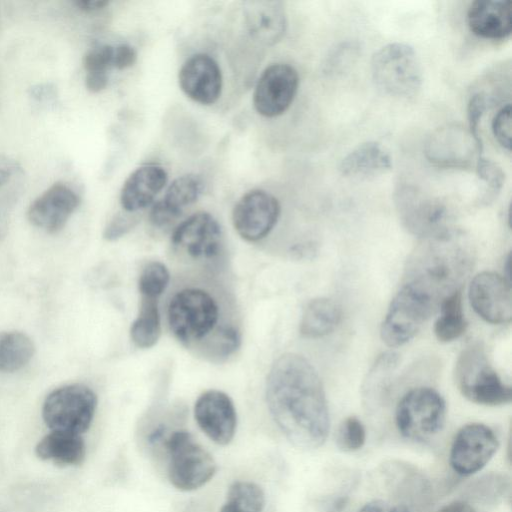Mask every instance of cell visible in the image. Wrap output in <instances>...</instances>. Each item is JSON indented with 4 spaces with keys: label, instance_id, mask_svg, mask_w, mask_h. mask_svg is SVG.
Segmentation results:
<instances>
[{
    "label": "cell",
    "instance_id": "41",
    "mask_svg": "<svg viewBox=\"0 0 512 512\" xmlns=\"http://www.w3.org/2000/svg\"><path fill=\"white\" fill-rule=\"evenodd\" d=\"M30 98L41 105H54L57 102V89L51 83L34 85L29 89Z\"/></svg>",
    "mask_w": 512,
    "mask_h": 512
},
{
    "label": "cell",
    "instance_id": "35",
    "mask_svg": "<svg viewBox=\"0 0 512 512\" xmlns=\"http://www.w3.org/2000/svg\"><path fill=\"white\" fill-rule=\"evenodd\" d=\"M114 47L100 45L90 49L84 56L83 65L87 74H106L113 67Z\"/></svg>",
    "mask_w": 512,
    "mask_h": 512
},
{
    "label": "cell",
    "instance_id": "24",
    "mask_svg": "<svg viewBox=\"0 0 512 512\" xmlns=\"http://www.w3.org/2000/svg\"><path fill=\"white\" fill-rule=\"evenodd\" d=\"M392 168L389 152L376 141H367L351 150L340 163L341 174L353 180H369Z\"/></svg>",
    "mask_w": 512,
    "mask_h": 512
},
{
    "label": "cell",
    "instance_id": "26",
    "mask_svg": "<svg viewBox=\"0 0 512 512\" xmlns=\"http://www.w3.org/2000/svg\"><path fill=\"white\" fill-rule=\"evenodd\" d=\"M341 309L331 299L316 298L305 307L299 330L306 338H320L332 333L341 321Z\"/></svg>",
    "mask_w": 512,
    "mask_h": 512
},
{
    "label": "cell",
    "instance_id": "28",
    "mask_svg": "<svg viewBox=\"0 0 512 512\" xmlns=\"http://www.w3.org/2000/svg\"><path fill=\"white\" fill-rule=\"evenodd\" d=\"M35 346L31 338L20 331L0 332V372H14L32 359Z\"/></svg>",
    "mask_w": 512,
    "mask_h": 512
},
{
    "label": "cell",
    "instance_id": "40",
    "mask_svg": "<svg viewBox=\"0 0 512 512\" xmlns=\"http://www.w3.org/2000/svg\"><path fill=\"white\" fill-rule=\"evenodd\" d=\"M137 223V218L128 214H117L106 225L103 237L107 241H114L125 235Z\"/></svg>",
    "mask_w": 512,
    "mask_h": 512
},
{
    "label": "cell",
    "instance_id": "20",
    "mask_svg": "<svg viewBox=\"0 0 512 512\" xmlns=\"http://www.w3.org/2000/svg\"><path fill=\"white\" fill-rule=\"evenodd\" d=\"M470 31L483 39L501 40L512 31V2L506 0H476L467 11Z\"/></svg>",
    "mask_w": 512,
    "mask_h": 512
},
{
    "label": "cell",
    "instance_id": "19",
    "mask_svg": "<svg viewBox=\"0 0 512 512\" xmlns=\"http://www.w3.org/2000/svg\"><path fill=\"white\" fill-rule=\"evenodd\" d=\"M179 86L193 101L211 105L222 90V74L218 63L207 54H195L179 70Z\"/></svg>",
    "mask_w": 512,
    "mask_h": 512
},
{
    "label": "cell",
    "instance_id": "38",
    "mask_svg": "<svg viewBox=\"0 0 512 512\" xmlns=\"http://www.w3.org/2000/svg\"><path fill=\"white\" fill-rule=\"evenodd\" d=\"M241 342L238 330L233 326H223L212 338V354L215 357H227L235 352Z\"/></svg>",
    "mask_w": 512,
    "mask_h": 512
},
{
    "label": "cell",
    "instance_id": "1",
    "mask_svg": "<svg viewBox=\"0 0 512 512\" xmlns=\"http://www.w3.org/2000/svg\"><path fill=\"white\" fill-rule=\"evenodd\" d=\"M266 402L275 424L295 447H321L330 418L324 387L311 363L285 353L272 364L266 380Z\"/></svg>",
    "mask_w": 512,
    "mask_h": 512
},
{
    "label": "cell",
    "instance_id": "14",
    "mask_svg": "<svg viewBox=\"0 0 512 512\" xmlns=\"http://www.w3.org/2000/svg\"><path fill=\"white\" fill-rule=\"evenodd\" d=\"M299 86L297 70L286 63L268 66L258 79L253 104L256 111L268 118L283 114L292 104Z\"/></svg>",
    "mask_w": 512,
    "mask_h": 512
},
{
    "label": "cell",
    "instance_id": "42",
    "mask_svg": "<svg viewBox=\"0 0 512 512\" xmlns=\"http://www.w3.org/2000/svg\"><path fill=\"white\" fill-rule=\"evenodd\" d=\"M137 59L136 51L133 47L121 44L114 47L113 68L123 70L134 65Z\"/></svg>",
    "mask_w": 512,
    "mask_h": 512
},
{
    "label": "cell",
    "instance_id": "47",
    "mask_svg": "<svg viewBox=\"0 0 512 512\" xmlns=\"http://www.w3.org/2000/svg\"><path fill=\"white\" fill-rule=\"evenodd\" d=\"M387 512H411L410 508L404 504H399Z\"/></svg>",
    "mask_w": 512,
    "mask_h": 512
},
{
    "label": "cell",
    "instance_id": "46",
    "mask_svg": "<svg viewBox=\"0 0 512 512\" xmlns=\"http://www.w3.org/2000/svg\"><path fill=\"white\" fill-rule=\"evenodd\" d=\"M358 512H387V505L384 501L375 499L365 503Z\"/></svg>",
    "mask_w": 512,
    "mask_h": 512
},
{
    "label": "cell",
    "instance_id": "21",
    "mask_svg": "<svg viewBox=\"0 0 512 512\" xmlns=\"http://www.w3.org/2000/svg\"><path fill=\"white\" fill-rule=\"evenodd\" d=\"M203 189L201 179L193 174L175 179L160 201L150 212V221L156 227H166L177 220L186 207L197 201Z\"/></svg>",
    "mask_w": 512,
    "mask_h": 512
},
{
    "label": "cell",
    "instance_id": "34",
    "mask_svg": "<svg viewBox=\"0 0 512 512\" xmlns=\"http://www.w3.org/2000/svg\"><path fill=\"white\" fill-rule=\"evenodd\" d=\"M366 441V430L363 423L355 416L345 418L336 433V445L343 452H354L361 449Z\"/></svg>",
    "mask_w": 512,
    "mask_h": 512
},
{
    "label": "cell",
    "instance_id": "15",
    "mask_svg": "<svg viewBox=\"0 0 512 512\" xmlns=\"http://www.w3.org/2000/svg\"><path fill=\"white\" fill-rule=\"evenodd\" d=\"M474 311L486 322L506 324L512 319L511 282L496 272L478 273L469 286Z\"/></svg>",
    "mask_w": 512,
    "mask_h": 512
},
{
    "label": "cell",
    "instance_id": "17",
    "mask_svg": "<svg viewBox=\"0 0 512 512\" xmlns=\"http://www.w3.org/2000/svg\"><path fill=\"white\" fill-rule=\"evenodd\" d=\"M194 418L202 432L220 446L234 438L237 413L232 399L223 391L207 390L196 400Z\"/></svg>",
    "mask_w": 512,
    "mask_h": 512
},
{
    "label": "cell",
    "instance_id": "23",
    "mask_svg": "<svg viewBox=\"0 0 512 512\" xmlns=\"http://www.w3.org/2000/svg\"><path fill=\"white\" fill-rule=\"evenodd\" d=\"M167 172L156 164L134 170L124 182L120 203L126 212H136L150 205L167 183Z\"/></svg>",
    "mask_w": 512,
    "mask_h": 512
},
{
    "label": "cell",
    "instance_id": "10",
    "mask_svg": "<svg viewBox=\"0 0 512 512\" xmlns=\"http://www.w3.org/2000/svg\"><path fill=\"white\" fill-rule=\"evenodd\" d=\"M394 203L402 225L421 239L452 229L448 224L447 206L417 186L399 184L394 192Z\"/></svg>",
    "mask_w": 512,
    "mask_h": 512
},
{
    "label": "cell",
    "instance_id": "27",
    "mask_svg": "<svg viewBox=\"0 0 512 512\" xmlns=\"http://www.w3.org/2000/svg\"><path fill=\"white\" fill-rule=\"evenodd\" d=\"M25 174L14 159L0 154V236L5 232L9 213L23 192Z\"/></svg>",
    "mask_w": 512,
    "mask_h": 512
},
{
    "label": "cell",
    "instance_id": "29",
    "mask_svg": "<svg viewBox=\"0 0 512 512\" xmlns=\"http://www.w3.org/2000/svg\"><path fill=\"white\" fill-rule=\"evenodd\" d=\"M161 335V320L156 299L141 298L137 317L132 322L130 337L141 349L153 347Z\"/></svg>",
    "mask_w": 512,
    "mask_h": 512
},
{
    "label": "cell",
    "instance_id": "44",
    "mask_svg": "<svg viewBox=\"0 0 512 512\" xmlns=\"http://www.w3.org/2000/svg\"><path fill=\"white\" fill-rule=\"evenodd\" d=\"M73 3L84 12L98 11L109 4L106 0H76Z\"/></svg>",
    "mask_w": 512,
    "mask_h": 512
},
{
    "label": "cell",
    "instance_id": "16",
    "mask_svg": "<svg viewBox=\"0 0 512 512\" xmlns=\"http://www.w3.org/2000/svg\"><path fill=\"white\" fill-rule=\"evenodd\" d=\"M171 245L193 259L215 257L222 245V229L207 212H198L182 221L173 231Z\"/></svg>",
    "mask_w": 512,
    "mask_h": 512
},
{
    "label": "cell",
    "instance_id": "43",
    "mask_svg": "<svg viewBox=\"0 0 512 512\" xmlns=\"http://www.w3.org/2000/svg\"><path fill=\"white\" fill-rule=\"evenodd\" d=\"M85 85L86 88L92 93L100 92L108 85V75L86 74Z\"/></svg>",
    "mask_w": 512,
    "mask_h": 512
},
{
    "label": "cell",
    "instance_id": "25",
    "mask_svg": "<svg viewBox=\"0 0 512 512\" xmlns=\"http://www.w3.org/2000/svg\"><path fill=\"white\" fill-rule=\"evenodd\" d=\"M35 453L41 460L58 466H76L85 459L86 445L82 435L51 430L39 440Z\"/></svg>",
    "mask_w": 512,
    "mask_h": 512
},
{
    "label": "cell",
    "instance_id": "45",
    "mask_svg": "<svg viewBox=\"0 0 512 512\" xmlns=\"http://www.w3.org/2000/svg\"><path fill=\"white\" fill-rule=\"evenodd\" d=\"M436 512H475L472 506L466 501H454L444 505Z\"/></svg>",
    "mask_w": 512,
    "mask_h": 512
},
{
    "label": "cell",
    "instance_id": "4",
    "mask_svg": "<svg viewBox=\"0 0 512 512\" xmlns=\"http://www.w3.org/2000/svg\"><path fill=\"white\" fill-rule=\"evenodd\" d=\"M454 380L460 393L473 403L501 406L511 402V387L502 382L479 345L467 347L458 356Z\"/></svg>",
    "mask_w": 512,
    "mask_h": 512
},
{
    "label": "cell",
    "instance_id": "6",
    "mask_svg": "<svg viewBox=\"0 0 512 512\" xmlns=\"http://www.w3.org/2000/svg\"><path fill=\"white\" fill-rule=\"evenodd\" d=\"M218 319L219 308L215 299L199 288H186L177 292L171 298L167 309L171 332L187 345L209 335Z\"/></svg>",
    "mask_w": 512,
    "mask_h": 512
},
{
    "label": "cell",
    "instance_id": "5",
    "mask_svg": "<svg viewBox=\"0 0 512 512\" xmlns=\"http://www.w3.org/2000/svg\"><path fill=\"white\" fill-rule=\"evenodd\" d=\"M169 456L168 479L178 490L188 492L208 483L217 471L212 455L189 431L176 430L163 440Z\"/></svg>",
    "mask_w": 512,
    "mask_h": 512
},
{
    "label": "cell",
    "instance_id": "18",
    "mask_svg": "<svg viewBox=\"0 0 512 512\" xmlns=\"http://www.w3.org/2000/svg\"><path fill=\"white\" fill-rule=\"evenodd\" d=\"M80 204L76 191L64 182L54 183L29 206L28 220L48 233L61 230Z\"/></svg>",
    "mask_w": 512,
    "mask_h": 512
},
{
    "label": "cell",
    "instance_id": "39",
    "mask_svg": "<svg viewBox=\"0 0 512 512\" xmlns=\"http://www.w3.org/2000/svg\"><path fill=\"white\" fill-rule=\"evenodd\" d=\"M492 132L504 149H511V105L508 103L500 108L492 120Z\"/></svg>",
    "mask_w": 512,
    "mask_h": 512
},
{
    "label": "cell",
    "instance_id": "32",
    "mask_svg": "<svg viewBox=\"0 0 512 512\" xmlns=\"http://www.w3.org/2000/svg\"><path fill=\"white\" fill-rule=\"evenodd\" d=\"M265 494L254 482L235 481L227 491L226 500L220 512H263Z\"/></svg>",
    "mask_w": 512,
    "mask_h": 512
},
{
    "label": "cell",
    "instance_id": "33",
    "mask_svg": "<svg viewBox=\"0 0 512 512\" xmlns=\"http://www.w3.org/2000/svg\"><path fill=\"white\" fill-rule=\"evenodd\" d=\"M170 281L167 267L159 261L147 263L140 272L138 289L141 298L158 299Z\"/></svg>",
    "mask_w": 512,
    "mask_h": 512
},
{
    "label": "cell",
    "instance_id": "9",
    "mask_svg": "<svg viewBox=\"0 0 512 512\" xmlns=\"http://www.w3.org/2000/svg\"><path fill=\"white\" fill-rule=\"evenodd\" d=\"M439 309L429 297L413 286L402 283L392 299L381 325V338L390 347L410 341L423 324Z\"/></svg>",
    "mask_w": 512,
    "mask_h": 512
},
{
    "label": "cell",
    "instance_id": "37",
    "mask_svg": "<svg viewBox=\"0 0 512 512\" xmlns=\"http://www.w3.org/2000/svg\"><path fill=\"white\" fill-rule=\"evenodd\" d=\"M487 108L486 96L484 93H474L467 105L468 130L475 139L479 151L483 152V141L479 134V124Z\"/></svg>",
    "mask_w": 512,
    "mask_h": 512
},
{
    "label": "cell",
    "instance_id": "12",
    "mask_svg": "<svg viewBox=\"0 0 512 512\" xmlns=\"http://www.w3.org/2000/svg\"><path fill=\"white\" fill-rule=\"evenodd\" d=\"M424 153L433 165L446 169H467L474 155L483 156L468 128L446 124L435 129L427 138Z\"/></svg>",
    "mask_w": 512,
    "mask_h": 512
},
{
    "label": "cell",
    "instance_id": "8",
    "mask_svg": "<svg viewBox=\"0 0 512 512\" xmlns=\"http://www.w3.org/2000/svg\"><path fill=\"white\" fill-rule=\"evenodd\" d=\"M97 396L83 384H70L49 393L42 406V417L52 431L82 435L94 418Z\"/></svg>",
    "mask_w": 512,
    "mask_h": 512
},
{
    "label": "cell",
    "instance_id": "30",
    "mask_svg": "<svg viewBox=\"0 0 512 512\" xmlns=\"http://www.w3.org/2000/svg\"><path fill=\"white\" fill-rule=\"evenodd\" d=\"M440 316L434 324V333L440 342H451L464 334L467 322L462 308L461 290L447 296L440 304Z\"/></svg>",
    "mask_w": 512,
    "mask_h": 512
},
{
    "label": "cell",
    "instance_id": "7",
    "mask_svg": "<svg viewBox=\"0 0 512 512\" xmlns=\"http://www.w3.org/2000/svg\"><path fill=\"white\" fill-rule=\"evenodd\" d=\"M446 419L443 397L430 387L408 391L398 402L395 422L399 433L412 441H425L439 433Z\"/></svg>",
    "mask_w": 512,
    "mask_h": 512
},
{
    "label": "cell",
    "instance_id": "11",
    "mask_svg": "<svg viewBox=\"0 0 512 512\" xmlns=\"http://www.w3.org/2000/svg\"><path fill=\"white\" fill-rule=\"evenodd\" d=\"M499 447L495 432L485 424L469 423L461 427L451 444L449 464L461 476L481 471Z\"/></svg>",
    "mask_w": 512,
    "mask_h": 512
},
{
    "label": "cell",
    "instance_id": "22",
    "mask_svg": "<svg viewBox=\"0 0 512 512\" xmlns=\"http://www.w3.org/2000/svg\"><path fill=\"white\" fill-rule=\"evenodd\" d=\"M244 15L249 33L262 44L274 45L285 34L286 13L280 1H248Z\"/></svg>",
    "mask_w": 512,
    "mask_h": 512
},
{
    "label": "cell",
    "instance_id": "2",
    "mask_svg": "<svg viewBox=\"0 0 512 512\" xmlns=\"http://www.w3.org/2000/svg\"><path fill=\"white\" fill-rule=\"evenodd\" d=\"M473 265L472 250L459 232L450 229L423 238L411 254L404 281L430 297L439 307L461 285Z\"/></svg>",
    "mask_w": 512,
    "mask_h": 512
},
{
    "label": "cell",
    "instance_id": "13",
    "mask_svg": "<svg viewBox=\"0 0 512 512\" xmlns=\"http://www.w3.org/2000/svg\"><path fill=\"white\" fill-rule=\"evenodd\" d=\"M280 211L279 201L272 194L260 189L251 190L235 204L233 226L241 238L256 242L272 231Z\"/></svg>",
    "mask_w": 512,
    "mask_h": 512
},
{
    "label": "cell",
    "instance_id": "3",
    "mask_svg": "<svg viewBox=\"0 0 512 512\" xmlns=\"http://www.w3.org/2000/svg\"><path fill=\"white\" fill-rule=\"evenodd\" d=\"M371 74L378 89L395 98H414L422 86L419 58L405 43H390L377 50L371 60Z\"/></svg>",
    "mask_w": 512,
    "mask_h": 512
},
{
    "label": "cell",
    "instance_id": "31",
    "mask_svg": "<svg viewBox=\"0 0 512 512\" xmlns=\"http://www.w3.org/2000/svg\"><path fill=\"white\" fill-rule=\"evenodd\" d=\"M510 478L502 473L491 472L471 481L463 491L466 502L482 505L500 503L509 493Z\"/></svg>",
    "mask_w": 512,
    "mask_h": 512
},
{
    "label": "cell",
    "instance_id": "36",
    "mask_svg": "<svg viewBox=\"0 0 512 512\" xmlns=\"http://www.w3.org/2000/svg\"><path fill=\"white\" fill-rule=\"evenodd\" d=\"M476 172L479 179L486 184L492 195L498 193L503 187L505 174L494 161L480 156L476 161Z\"/></svg>",
    "mask_w": 512,
    "mask_h": 512
}]
</instances>
